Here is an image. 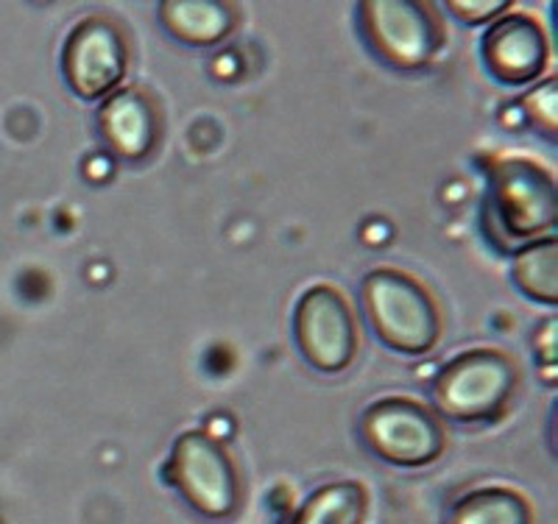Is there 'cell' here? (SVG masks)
Returning <instances> with one entry per match:
<instances>
[{
    "label": "cell",
    "instance_id": "obj_14",
    "mask_svg": "<svg viewBox=\"0 0 558 524\" xmlns=\"http://www.w3.org/2000/svg\"><path fill=\"white\" fill-rule=\"evenodd\" d=\"M514 282L520 291L542 304L558 302V246L556 241H536L514 257Z\"/></svg>",
    "mask_w": 558,
    "mask_h": 524
},
{
    "label": "cell",
    "instance_id": "obj_4",
    "mask_svg": "<svg viewBox=\"0 0 558 524\" xmlns=\"http://www.w3.org/2000/svg\"><path fill=\"white\" fill-rule=\"evenodd\" d=\"M363 436L383 461L418 468L438 461L447 447L441 422L416 399L388 397L363 413Z\"/></svg>",
    "mask_w": 558,
    "mask_h": 524
},
{
    "label": "cell",
    "instance_id": "obj_3",
    "mask_svg": "<svg viewBox=\"0 0 558 524\" xmlns=\"http://www.w3.org/2000/svg\"><path fill=\"white\" fill-rule=\"evenodd\" d=\"M166 480L193 511L207 519H229L241 505V477L218 438L204 430L177 438L166 463Z\"/></svg>",
    "mask_w": 558,
    "mask_h": 524
},
{
    "label": "cell",
    "instance_id": "obj_1",
    "mask_svg": "<svg viewBox=\"0 0 558 524\" xmlns=\"http://www.w3.org/2000/svg\"><path fill=\"white\" fill-rule=\"evenodd\" d=\"M363 302L377 338L402 354H425L441 338V313L425 284L397 268L363 279Z\"/></svg>",
    "mask_w": 558,
    "mask_h": 524
},
{
    "label": "cell",
    "instance_id": "obj_12",
    "mask_svg": "<svg viewBox=\"0 0 558 524\" xmlns=\"http://www.w3.org/2000/svg\"><path fill=\"white\" fill-rule=\"evenodd\" d=\"M447 524H533L531 502L514 488H477L450 508Z\"/></svg>",
    "mask_w": 558,
    "mask_h": 524
},
{
    "label": "cell",
    "instance_id": "obj_16",
    "mask_svg": "<svg viewBox=\"0 0 558 524\" xmlns=\"http://www.w3.org/2000/svg\"><path fill=\"white\" fill-rule=\"evenodd\" d=\"M456 17H461L463 23L477 26V23H488V20L500 17L508 9V0H452L447 3Z\"/></svg>",
    "mask_w": 558,
    "mask_h": 524
},
{
    "label": "cell",
    "instance_id": "obj_15",
    "mask_svg": "<svg viewBox=\"0 0 558 524\" xmlns=\"http://www.w3.org/2000/svg\"><path fill=\"white\" fill-rule=\"evenodd\" d=\"M556 78H550V82L539 84V87H533L531 93H525V101H522L525 114L531 118L533 126H539L542 132L547 134H556Z\"/></svg>",
    "mask_w": 558,
    "mask_h": 524
},
{
    "label": "cell",
    "instance_id": "obj_9",
    "mask_svg": "<svg viewBox=\"0 0 558 524\" xmlns=\"http://www.w3.org/2000/svg\"><path fill=\"white\" fill-rule=\"evenodd\" d=\"M483 62L502 84L522 87L542 76L550 62V42L542 23L531 14H508L483 37Z\"/></svg>",
    "mask_w": 558,
    "mask_h": 524
},
{
    "label": "cell",
    "instance_id": "obj_7",
    "mask_svg": "<svg viewBox=\"0 0 558 524\" xmlns=\"http://www.w3.org/2000/svg\"><path fill=\"white\" fill-rule=\"evenodd\" d=\"M62 70L70 89L84 101L112 95L126 78L129 45L123 28L109 17L82 20L62 51Z\"/></svg>",
    "mask_w": 558,
    "mask_h": 524
},
{
    "label": "cell",
    "instance_id": "obj_5",
    "mask_svg": "<svg viewBox=\"0 0 558 524\" xmlns=\"http://www.w3.org/2000/svg\"><path fill=\"white\" fill-rule=\"evenodd\" d=\"M361 14L372 48L393 68H425L445 45L436 12L418 0H368L361 3Z\"/></svg>",
    "mask_w": 558,
    "mask_h": 524
},
{
    "label": "cell",
    "instance_id": "obj_6",
    "mask_svg": "<svg viewBox=\"0 0 558 524\" xmlns=\"http://www.w3.org/2000/svg\"><path fill=\"white\" fill-rule=\"evenodd\" d=\"M293 329H296L299 352L318 371L338 374L355 361V316L347 296L332 284H316L299 298Z\"/></svg>",
    "mask_w": 558,
    "mask_h": 524
},
{
    "label": "cell",
    "instance_id": "obj_8",
    "mask_svg": "<svg viewBox=\"0 0 558 524\" xmlns=\"http://www.w3.org/2000/svg\"><path fill=\"white\" fill-rule=\"evenodd\" d=\"M556 182L531 159H506L495 171V204L511 237H536L556 227Z\"/></svg>",
    "mask_w": 558,
    "mask_h": 524
},
{
    "label": "cell",
    "instance_id": "obj_11",
    "mask_svg": "<svg viewBox=\"0 0 558 524\" xmlns=\"http://www.w3.org/2000/svg\"><path fill=\"white\" fill-rule=\"evenodd\" d=\"M159 20L171 37L184 45H218L235 32L238 14L223 0H166Z\"/></svg>",
    "mask_w": 558,
    "mask_h": 524
},
{
    "label": "cell",
    "instance_id": "obj_2",
    "mask_svg": "<svg viewBox=\"0 0 558 524\" xmlns=\"http://www.w3.org/2000/svg\"><path fill=\"white\" fill-rule=\"evenodd\" d=\"M520 371L506 352L472 349L458 354L436 377L433 399L438 411L456 422H486L514 397Z\"/></svg>",
    "mask_w": 558,
    "mask_h": 524
},
{
    "label": "cell",
    "instance_id": "obj_10",
    "mask_svg": "<svg viewBox=\"0 0 558 524\" xmlns=\"http://www.w3.org/2000/svg\"><path fill=\"white\" fill-rule=\"evenodd\" d=\"M98 126L114 157L137 162L157 146L159 114L146 89L126 87L104 101L98 112Z\"/></svg>",
    "mask_w": 558,
    "mask_h": 524
},
{
    "label": "cell",
    "instance_id": "obj_13",
    "mask_svg": "<svg viewBox=\"0 0 558 524\" xmlns=\"http://www.w3.org/2000/svg\"><path fill=\"white\" fill-rule=\"evenodd\" d=\"M366 488L355 480H341L316 488L302 502L293 524H366Z\"/></svg>",
    "mask_w": 558,
    "mask_h": 524
}]
</instances>
